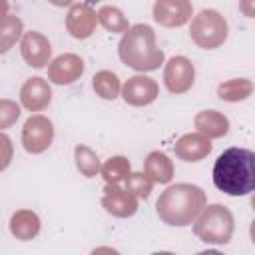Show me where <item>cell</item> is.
Instances as JSON below:
<instances>
[{"instance_id": "obj_1", "label": "cell", "mask_w": 255, "mask_h": 255, "mask_svg": "<svg viewBox=\"0 0 255 255\" xmlns=\"http://www.w3.org/2000/svg\"><path fill=\"white\" fill-rule=\"evenodd\" d=\"M213 183L219 191L239 197L255 187V153L245 147L225 149L213 165Z\"/></svg>"}, {"instance_id": "obj_2", "label": "cell", "mask_w": 255, "mask_h": 255, "mask_svg": "<svg viewBox=\"0 0 255 255\" xmlns=\"http://www.w3.org/2000/svg\"><path fill=\"white\" fill-rule=\"evenodd\" d=\"M205 191L193 183H175L167 187L155 201L157 217L171 227H185L195 221L205 207Z\"/></svg>"}, {"instance_id": "obj_3", "label": "cell", "mask_w": 255, "mask_h": 255, "mask_svg": "<svg viewBox=\"0 0 255 255\" xmlns=\"http://www.w3.org/2000/svg\"><path fill=\"white\" fill-rule=\"evenodd\" d=\"M120 60L135 72H151L163 64V52L155 44V32L147 24L129 26L118 46Z\"/></svg>"}, {"instance_id": "obj_4", "label": "cell", "mask_w": 255, "mask_h": 255, "mask_svg": "<svg viewBox=\"0 0 255 255\" xmlns=\"http://www.w3.org/2000/svg\"><path fill=\"white\" fill-rule=\"evenodd\" d=\"M233 231H235L233 213L221 203L205 205L193 221V233L203 243L225 245L231 241Z\"/></svg>"}, {"instance_id": "obj_5", "label": "cell", "mask_w": 255, "mask_h": 255, "mask_svg": "<svg viewBox=\"0 0 255 255\" xmlns=\"http://www.w3.org/2000/svg\"><path fill=\"white\" fill-rule=\"evenodd\" d=\"M189 36L199 48L215 50L227 40L229 26H227V20L217 10H201L191 20Z\"/></svg>"}, {"instance_id": "obj_6", "label": "cell", "mask_w": 255, "mask_h": 255, "mask_svg": "<svg viewBox=\"0 0 255 255\" xmlns=\"http://www.w3.org/2000/svg\"><path fill=\"white\" fill-rule=\"evenodd\" d=\"M54 124L46 116H30L22 128V145L28 153H42L52 145Z\"/></svg>"}, {"instance_id": "obj_7", "label": "cell", "mask_w": 255, "mask_h": 255, "mask_svg": "<svg viewBox=\"0 0 255 255\" xmlns=\"http://www.w3.org/2000/svg\"><path fill=\"white\" fill-rule=\"evenodd\" d=\"M195 82V68L193 62L185 56H173L165 64L163 70V84L171 94H185L191 90Z\"/></svg>"}, {"instance_id": "obj_8", "label": "cell", "mask_w": 255, "mask_h": 255, "mask_svg": "<svg viewBox=\"0 0 255 255\" xmlns=\"http://www.w3.org/2000/svg\"><path fill=\"white\" fill-rule=\"evenodd\" d=\"M193 16L191 0H155L153 20L165 28H179Z\"/></svg>"}, {"instance_id": "obj_9", "label": "cell", "mask_w": 255, "mask_h": 255, "mask_svg": "<svg viewBox=\"0 0 255 255\" xmlns=\"http://www.w3.org/2000/svg\"><path fill=\"white\" fill-rule=\"evenodd\" d=\"M157 96H159V86L153 78H147V76H131L122 86L124 102L133 108L149 106L151 102H155Z\"/></svg>"}, {"instance_id": "obj_10", "label": "cell", "mask_w": 255, "mask_h": 255, "mask_svg": "<svg viewBox=\"0 0 255 255\" xmlns=\"http://www.w3.org/2000/svg\"><path fill=\"white\" fill-rule=\"evenodd\" d=\"M104 209L114 217H131L137 211V199L129 189L120 187L118 183H108L102 197Z\"/></svg>"}, {"instance_id": "obj_11", "label": "cell", "mask_w": 255, "mask_h": 255, "mask_svg": "<svg viewBox=\"0 0 255 255\" xmlns=\"http://www.w3.org/2000/svg\"><path fill=\"white\" fill-rule=\"evenodd\" d=\"M20 52H22V58L28 66L32 68H44L46 64H50V58H52V46H50V40L32 30V32H26L22 36V42H20Z\"/></svg>"}, {"instance_id": "obj_12", "label": "cell", "mask_w": 255, "mask_h": 255, "mask_svg": "<svg viewBox=\"0 0 255 255\" xmlns=\"http://www.w3.org/2000/svg\"><path fill=\"white\" fill-rule=\"evenodd\" d=\"M96 24H98V14L92 6L88 4H72L66 16V30L78 38V40H86L96 32Z\"/></svg>"}, {"instance_id": "obj_13", "label": "cell", "mask_w": 255, "mask_h": 255, "mask_svg": "<svg viewBox=\"0 0 255 255\" xmlns=\"http://www.w3.org/2000/svg\"><path fill=\"white\" fill-rule=\"evenodd\" d=\"M84 74V60L78 54H62L48 64V80L58 86H68Z\"/></svg>"}, {"instance_id": "obj_14", "label": "cell", "mask_w": 255, "mask_h": 255, "mask_svg": "<svg viewBox=\"0 0 255 255\" xmlns=\"http://www.w3.org/2000/svg\"><path fill=\"white\" fill-rule=\"evenodd\" d=\"M20 102L30 112H42L52 102V90L44 78H28L20 90Z\"/></svg>"}, {"instance_id": "obj_15", "label": "cell", "mask_w": 255, "mask_h": 255, "mask_svg": "<svg viewBox=\"0 0 255 255\" xmlns=\"http://www.w3.org/2000/svg\"><path fill=\"white\" fill-rule=\"evenodd\" d=\"M175 155L183 161L195 163L205 159L211 153V141L209 137H205L203 133L195 131V133H185L175 141Z\"/></svg>"}, {"instance_id": "obj_16", "label": "cell", "mask_w": 255, "mask_h": 255, "mask_svg": "<svg viewBox=\"0 0 255 255\" xmlns=\"http://www.w3.org/2000/svg\"><path fill=\"white\" fill-rule=\"evenodd\" d=\"M193 126L199 133H203L205 137L213 139V137H223L229 131V120L215 110H203L195 116Z\"/></svg>"}, {"instance_id": "obj_17", "label": "cell", "mask_w": 255, "mask_h": 255, "mask_svg": "<svg viewBox=\"0 0 255 255\" xmlns=\"http://www.w3.org/2000/svg\"><path fill=\"white\" fill-rule=\"evenodd\" d=\"M10 231L20 241H30L40 233V217L32 209H18L10 217Z\"/></svg>"}, {"instance_id": "obj_18", "label": "cell", "mask_w": 255, "mask_h": 255, "mask_svg": "<svg viewBox=\"0 0 255 255\" xmlns=\"http://www.w3.org/2000/svg\"><path fill=\"white\" fill-rule=\"evenodd\" d=\"M145 175L155 183H169L173 179V163L163 151H151L145 157Z\"/></svg>"}, {"instance_id": "obj_19", "label": "cell", "mask_w": 255, "mask_h": 255, "mask_svg": "<svg viewBox=\"0 0 255 255\" xmlns=\"http://www.w3.org/2000/svg\"><path fill=\"white\" fill-rule=\"evenodd\" d=\"M253 94V84L247 78H233L217 88V96L225 102H243Z\"/></svg>"}, {"instance_id": "obj_20", "label": "cell", "mask_w": 255, "mask_h": 255, "mask_svg": "<svg viewBox=\"0 0 255 255\" xmlns=\"http://www.w3.org/2000/svg\"><path fill=\"white\" fill-rule=\"evenodd\" d=\"M22 30H24V24L18 16H2L0 18V56L6 54L22 36Z\"/></svg>"}, {"instance_id": "obj_21", "label": "cell", "mask_w": 255, "mask_h": 255, "mask_svg": "<svg viewBox=\"0 0 255 255\" xmlns=\"http://www.w3.org/2000/svg\"><path fill=\"white\" fill-rule=\"evenodd\" d=\"M94 92L102 98V100H116L122 92V84H120V78L110 72V70H100L94 74Z\"/></svg>"}, {"instance_id": "obj_22", "label": "cell", "mask_w": 255, "mask_h": 255, "mask_svg": "<svg viewBox=\"0 0 255 255\" xmlns=\"http://www.w3.org/2000/svg\"><path fill=\"white\" fill-rule=\"evenodd\" d=\"M98 22L112 34H124L129 24H128V18L124 16V12L116 6H102L98 12Z\"/></svg>"}, {"instance_id": "obj_23", "label": "cell", "mask_w": 255, "mask_h": 255, "mask_svg": "<svg viewBox=\"0 0 255 255\" xmlns=\"http://www.w3.org/2000/svg\"><path fill=\"white\" fill-rule=\"evenodd\" d=\"M74 157H76V167L80 169V173L84 175V177H94V175H98L100 173V157H98V153L92 149V147H88V145H76V149H74Z\"/></svg>"}, {"instance_id": "obj_24", "label": "cell", "mask_w": 255, "mask_h": 255, "mask_svg": "<svg viewBox=\"0 0 255 255\" xmlns=\"http://www.w3.org/2000/svg\"><path fill=\"white\" fill-rule=\"evenodd\" d=\"M129 169H131V165H129L128 157H124V155H114V157H110L100 167L102 177L106 179V183H118V181L126 179L128 173H129Z\"/></svg>"}, {"instance_id": "obj_25", "label": "cell", "mask_w": 255, "mask_h": 255, "mask_svg": "<svg viewBox=\"0 0 255 255\" xmlns=\"http://www.w3.org/2000/svg\"><path fill=\"white\" fill-rule=\"evenodd\" d=\"M151 187H153V181L145 173H128L126 177V189H129L135 197L147 199L151 193Z\"/></svg>"}, {"instance_id": "obj_26", "label": "cell", "mask_w": 255, "mask_h": 255, "mask_svg": "<svg viewBox=\"0 0 255 255\" xmlns=\"http://www.w3.org/2000/svg\"><path fill=\"white\" fill-rule=\"evenodd\" d=\"M20 118V106L12 100H0V131L14 126Z\"/></svg>"}, {"instance_id": "obj_27", "label": "cell", "mask_w": 255, "mask_h": 255, "mask_svg": "<svg viewBox=\"0 0 255 255\" xmlns=\"http://www.w3.org/2000/svg\"><path fill=\"white\" fill-rule=\"evenodd\" d=\"M12 155H14V145H12L10 137L0 131V171H4L10 165Z\"/></svg>"}, {"instance_id": "obj_28", "label": "cell", "mask_w": 255, "mask_h": 255, "mask_svg": "<svg viewBox=\"0 0 255 255\" xmlns=\"http://www.w3.org/2000/svg\"><path fill=\"white\" fill-rule=\"evenodd\" d=\"M251 2L253 0H241V12H245V16H249V18H253V8H251Z\"/></svg>"}, {"instance_id": "obj_29", "label": "cell", "mask_w": 255, "mask_h": 255, "mask_svg": "<svg viewBox=\"0 0 255 255\" xmlns=\"http://www.w3.org/2000/svg\"><path fill=\"white\" fill-rule=\"evenodd\" d=\"M8 8H10V4H8V0H0V18L8 14Z\"/></svg>"}, {"instance_id": "obj_30", "label": "cell", "mask_w": 255, "mask_h": 255, "mask_svg": "<svg viewBox=\"0 0 255 255\" xmlns=\"http://www.w3.org/2000/svg\"><path fill=\"white\" fill-rule=\"evenodd\" d=\"M48 2L54 4V6H60V8H62V6H70L74 0H48Z\"/></svg>"}]
</instances>
